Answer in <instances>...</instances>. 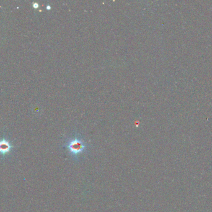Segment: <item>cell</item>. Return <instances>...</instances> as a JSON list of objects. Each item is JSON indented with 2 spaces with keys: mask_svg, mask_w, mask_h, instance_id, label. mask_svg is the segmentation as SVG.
<instances>
[{
  "mask_svg": "<svg viewBox=\"0 0 212 212\" xmlns=\"http://www.w3.org/2000/svg\"><path fill=\"white\" fill-rule=\"evenodd\" d=\"M63 148L73 160L78 161L86 154L89 146L80 135H74L66 139Z\"/></svg>",
  "mask_w": 212,
  "mask_h": 212,
  "instance_id": "cell-1",
  "label": "cell"
},
{
  "mask_svg": "<svg viewBox=\"0 0 212 212\" xmlns=\"http://www.w3.org/2000/svg\"><path fill=\"white\" fill-rule=\"evenodd\" d=\"M11 148L12 146L8 141L5 139L0 141V153L3 154H7L11 151Z\"/></svg>",
  "mask_w": 212,
  "mask_h": 212,
  "instance_id": "cell-2",
  "label": "cell"
},
{
  "mask_svg": "<svg viewBox=\"0 0 212 212\" xmlns=\"http://www.w3.org/2000/svg\"><path fill=\"white\" fill-rule=\"evenodd\" d=\"M33 6L35 8H37L38 7V4L37 3H33Z\"/></svg>",
  "mask_w": 212,
  "mask_h": 212,
  "instance_id": "cell-3",
  "label": "cell"
},
{
  "mask_svg": "<svg viewBox=\"0 0 212 212\" xmlns=\"http://www.w3.org/2000/svg\"><path fill=\"white\" fill-rule=\"evenodd\" d=\"M50 7L49 6H47V9H50Z\"/></svg>",
  "mask_w": 212,
  "mask_h": 212,
  "instance_id": "cell-4",
  "label": "cell"
}]
</instances>
